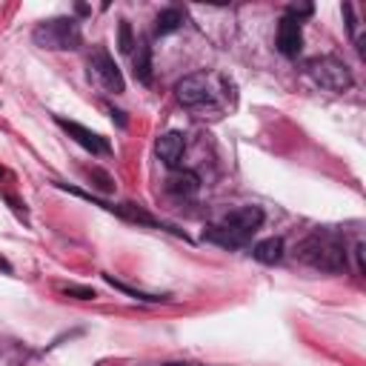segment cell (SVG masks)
<instances>
[{"label":"cell","mask_w":366,"mask_h":366,"mask_svg":"<svg viewBox=\"0 0 366 366\" xmlns=\"http://www.w3.org/2000/svg\"><path fill=\"white\" fill-rule=\"evenodd\" d=\"M260 223H263V209L260 206H240V209L229 212L220 223L206 226L203 237L212 240V243L229 246V249H240L252 240V234L257 232Z\"/></svg>","instance_id":"cell-1"},{"label":"cell","mask_w":366,"mask_h":366,"mask_svg":"<svg viewBox=\"0 0 366 366\" xmlns=\"http://www.w3.org/2000/svg\"><path fill=\"white\" fill-rule=\"evenodd\" d=\"M297 257L320 272H343L346 269V243L335 232H312L297 243Z\"/></svg>","instance_id":"cell-2"},{"label":"cell","mask_w":366,"mask_h":366,"mask_svg":"<svg viewBox=\"0 0 366 366\" xmlns=\"http://www.w3.org/2000/svg\"><path fill=\"white\" fill-rule=\"evenodd\" d=\"M31 37L43 49L66 51V49H77L80 46V26H77L74 17H51L46 23H40Z\"/></svg>","instance_id":"cell-3"},{"label":"cell","mask_w":366,"mask_h":366,"mask_svg":"<svg viewBox=\"0 0 366 366\" xmlns=\"http://www.w3.org/2000/svg\"><path fill=\"white\" fill-rule=\"evenodd\" d=\"M306 74L312 77V83H317L320 89H329V92H346L355 83L349 66L337 57H329V54L306 60Z\"/></svg>","instance_id":"cell-4"},{"label":"cell","mask_w":366,"mask_h":366,"mask_svg":"<svg viewBox=\"0 0 366 366\" xmlns=\"http://www.w3.org/2000/svg\"><path fill=\"white\" fill-rule=\"evenodd\" d=\"M89 74L94 77V83L100 86V89H106V92H114V94H120L123 92V74H120V69L114 66V60L103 51V49H97L92 57H89Z\"/></svg>","instance_id":"cell-5"},{"label":"cell","mask_w":366,"mask_h":366,"mask_svg":"<svg viewBox=\"0 0 366 366\" xmlns=\"http://www.w3.org/2000/svg\"><path fill=\"white\" fill-rule=\"evenodd\" d=\"M277 49L286 57H297L300 54V49H303V31H300V20L297 17L286 14L280 20V26H277Z\"/></svg>","instance_id":"cell-6"},{"label":"cell","mask_w":366,"mask_h":366,"mask_svg":"<svg viewBox=\"0 0 366 366\" xmlns=\"http://www.w3.org/2000/svg\"><path fill=\"white\" fill-rule=\"evenodd\" d=\"M174 97L183 106H203V103H209L212 94H209V86H206L203 77L189 74V77H183V80L174 83Z\"/></svg>","instance_id":"cell-7"},{"label":"cell","mask_w":366,"mask_h":366,"mask_svg":"<svg viewBox=\"0 0 366 366\" xmlns=\"http://www.w3.org/2000/svg\"><path fill=\"white\" fill-rule=\"evenodd\" d=\"M57 126L66 129L86 152H92V154H106V152H109V143H106L100 134H94L92 129H86V126H80V123H74V120H66V117H57Z\"/></svg>","instance_id":"cell-8"},{"label":"cell","mask_w":366,"mask_h":366,"mask_svg":"<svg viewBox=\"0 0 366 366\" xmlns=\"http://www.w3.org/2000/svg\"><path fill=\"white\" fill-rule=\"evenodd\" d=\"M154 152H157V157H160L169 169H177L180 160H183V152H186V140H183L180 132H166V134L157 137Z\"/></svg>","instance_id":"cell-9"},{"label":"cell","mask_w":366,"mask_h":366,"mask_svg":"<svg viewBox=\"0 0 366 366\" xmlns=\"http://www.w3.org/2000/svg\"><path fill=\"white\" fill-rule=\"evenodd\" d=\"M166 189L172 194H183V197H192L197 189H200V180L194 172H172L166 177Z\"/></svg>","instance_id":"cell-10"},{"label":"cell","mask_w":366,"mask_h":366,"mask_svg":"<svg viewBox=\"0 0 366 366\" xmlns=\"http://www.w3.org/2000/svg\"><path fill=\"white\" fill-rule=\"evenodd\" d=\"M283 252H286V246L280 237H266V240L254 243V249H252L254 260H260V263H277V260H283Z\"/></svg>","instance_id":"cell-11"},{"label":"cell","mask_w":366,"mask_h":366,"mask_svg":"<svg viewBox=\"0 0 366 366\" xmlns=\"http://www.w3.org/2000/svg\"><path fill=\"white\" fill-rule=\"evenodd\" d=\"M134 46H137V51H134V77L140 83H152V49H149L146 40H140Z\"/></svg>","instance_id":"cell-12"},{"label":"cell","mask_w":366,"mask_h":366,"mask_svg":"<svg viewBox=\"0 0 366 366\" xmlns=\"http://www.w3.org/2000/svg\"><path fill=\"white\" fill-rule=\"evenodd\" d=\"M183 11L180 9H163L157 17H154V31L157 34H172V31H177L180 26H183Z\"/></svg>","instance_id":"cell-13"},{"label":"cell","mask_w":366,"mask_h":366,"mask_svg":"<svg viewBox=\"0 0 366 366\" xmlns=\"http://www.w3.org/2000/svg\"><path fill=\"white\" fill-rule=\"evenodd\" d=\"M117 46H120V51H132V46H134L129 20H120V40H117Z\"/></svg>","instance_id":"cell-14"},{"label":"cell","mask_w":366,"mask_h":366,"mask_svg":"<svg viewBox=\"0 0 366 366\" xmlns=\"http://www.w3.org/2000/svg\"><path fill=\"white\" fill-rule=\"evenodd\" d=\"M63 295L77 297V300H92V297H97L94 289H89V286H63Z\"/></svg>","instance_id":"cell-15"},{"label":"cell","mask_w":366,"mask_h":366,"mask_svg":"<svg viewBox=\"0 0 366 366\" xmlns=\"http://www.w3.org/2000/svg\"><path fill=\"white\" fill-rule=\"evenodd\" d=\"M166 366H189V363H166Z\"/></svg>","instance_id":"cell-16"},{"label":"cell","mask_w":366,"mask_h":366,"mask_svg":"<svg viewBox=\"0 0 366 366\" xmlns=\"http://www.w3.org/2000/svg\"><path fill=\"white\" fill-rule=\"evenodd\" d=\"M0 174H3V169H0Z\"/></svg>","instance_id":"cell-17"}]
</instances>
